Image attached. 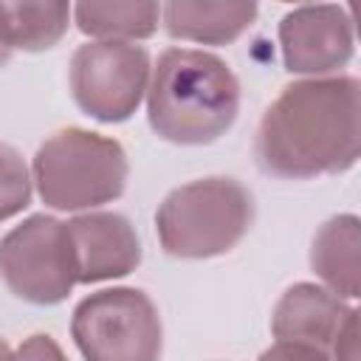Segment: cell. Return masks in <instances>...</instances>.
I'll return each mask as SVG.
<instances>
[{"label":"cell","mask_w":361,"mask_h":361,"mask_svg":"<svg viewBox=\"0 0 361 361\" xmlns=\"http://www.w3.org/2000/svg\"><path fill=\"white\" fill-rule=\"evenodd\" d=\"M361 152V85L355 76H319L285 85L254 138L265 175L307 180L355 166Z\"/></svg>","instance_id":"cell-1"},{"label":"cell","mask_w":361,"mask_h":361,"mask_svg":"<svg viewBox=\"0 0 361 361\" xmlns=\"http://www.w3.org/2000/svg\"><path fill=\"white\" fill-rule=\"evenodd\" d=\"M240 113V82L214 54L166 48L147 85V118L172 144H212Z\"/></svg>","instance_id":"cell-2"},{"label":"cell","mask_w":361,"mask_h":361,"mask_svg":"<svg viewBox=\"0 0 361 361\" xmlns=\"http://www.w3.org/2000/svg\"><path fill=\"white\" fill-rule=\"evenodd\" d=\"M254 223V197L234 178H200L172 189L155 212L161 248L180 259L231 251Z\"/></svg>","instance_id":"cell-3"},{"label":"cell","mask_w":361,"mask_h":361,"mask_svg":"<svg viewBox=\"0 0 361 361\" xmlns=\"http://www.w3.org/2000/svg\"><path fill=\"white\" fill-rule=\"evenodd\" d=\"M31 172L45 206L82 212L121 197L130 164L116 138L65 127L39 144Z\"/></svg>","instance_id":"cell-4"},{"label":"cell","mask_w":361,"mask_h":361,"mask_svg":"<svg viewBox=\"0 0 361 361\" xmlns=\"http://www.w3.org/2000/svg\"><path fill=\"white\" fill-rule=\"evenodd\" d=\"M85 361H161L158 307L138 288H107L85 296L71 319Z\"/></svg>","instance_id":"cell-5"},{"label":"cell","mask_w":361,"mask_h":361,"mask_svg":"<svg viewBox=\"0 0 361 361\" xmlns=\"http://www.w3.org/2000/svg\"><path fill=\"white\" fill-rule=\"evenodd\" d=\"M0 279L31 305H59L76 285L68 223L31 214L0 240Z\"/></svg>","instance_id":"cell-6"},{"label":"cell","mask_w":361,"mask_h":361,"mask_svg":"<svg viewBox=\"0 0 361 361\" xmlns=\"http://www.w3.org/2000/svg\"><path fill=\"white\" fill-rule=\"evenodd\" d=\"M149 54L135 42L93 39L71 56V93L82 113L96 121H127L149 85Z\"/></svg>","instance_id":"cell-7"},{"label":"cell","mask_w":361,"mask_h":361,"mask_svg":"<svg viewBox=\"0 0 361 361\" xmlns=\"http://www.w3.org/2000/svg\"><path fill=\"white\" fill-rule=\"evenodd\" d=\"M279 48L285 71L319 79L353 59L355 37L344 6H299L279 23Z\"/></svg>","instance_id":"cell-8"},{"label":"cell","mask_w":361,"mask_h":361,"mask_svg":"<svg viewBox=\"0 0 361 361\" xmlns=\"http://www.w3.org/2000/svg\"><path fill=\"white\" fill-rule=\"evenodd\" d=\"M76 262V282H104L127 276L141 262V243L133 223L116 212H87L68 220Z\"/></svg>","instance_id":"cell-9"},{"label":"cell","mask_w":361,"mask_h":361,"mask_svg":"<svg viewBox=\"0 0 361 361\" xmlns=\"http://www.w3.org/2000/svg\"><path fill=\"white\" fill-rule=\"evenodd\" d=\"M353 313L355 307H350L327 288L313 282H296L276 302L271 316V333L276 341L307 344L330 355L336 336Z\"/></svg>","instance_id":"cell-10"},{"label":"cell","mask_w":361,"mask_h":361,"mask_svg":"<svg viewBox=\"0 0 361 361\" xmlns=\"http://www.w3.org/2000/svg\"><path fill=\"white\" fill-rule=\"evenodd\" d=\"M164 28L172 39L226 45L257 20V3L243 0H172L161 6Z\"/></svg>","instance_id":"cell-11"},{"label":"cell","mask_w":361,"mask_h":361,"mask_svg":"<svg viewBox=\"0 0 361 361\" xmlns=\"http://www.w3.org/2000/svg\"><path fill=\"white\" fill-rule=\"evenodd\" d=\"M310 265L338 299L361 293V223L355 214L330 217L313 237Z\"/></svg>","instance_id":"cell-12"},{"label":"cell","mask_w":361,"mask_h":361,"mask_svg":"<svg viewBox=\"0 0 361 361\" xmlns=\"http://www.w3.org/2000/svg\"><path fill=\"white\" fill-rule=\"evenodd\" d=\"M68 3H0V42L8 51L54 48L71 20Z\"/></svg>","instance_id":"cell-13"},{"label":"cell","mask_w":361,"mask_h":361,"mask_svg":"<svg viewBox=\"0 0 361 361\" xmlns=\"http://www.w3.org/2000/svg\"><path fill=\"white\" fill-rule=\"evenodd\" d=\"M71 11L82 34L104 42L147 39L161 20L158 3H76Z\"/></svg>","instance_id":"cell-14"},{"label":"cell","mask_w":361,"mask_h":361,"mask_svg":"<svg viewBox=\"0 0 361 361\" xmlns=\"http://www.w3.org/2000/svg\"><path fill=\"white\" fill-rule=\"evenodd\" d=\"M31 203V175L23 155L0 141V223Z\"/></svg>","instance_id":"cell-15"},{"label":"cell","mask_w":361,"mask_h":361,"mask_svg":"<svg viewBox=\"0 0 361 361\" xmlns=\"http://www.w3.org/2000/svg\"><path fill=\"white\" fill-rule=\"evenodd\" d=\"M11 361H68V358H65V353L59 350V344L51 336L37 333V336H28L20 344V350L14 353Z\"/></svg>","instance_id":"cell-16"},{"label":"cell","mask_w":361,"mask_h":361,"mask_svg":"<svg viewBox=\"0 0 361 361\" xmlns=\"http://www.w3.org/2000/svg\"><path fill=\"white\" fill-rule=\"evenodd\" d=\"M259 361H333L327 353L307 347V344H290V341H276L274 347H268Z\"/></svg>","instance_id":"cell-17"},{"label":"cell","mask_w":361,"mask_h":361,"mask_svg":"<svg viewBox=\"0 0 361 361\" xmlns=\"http://www.w3.org/2000/svg\"><path fill=\"white\" fill-rule=\"evenodd\" d=\"M330 355L336 361H358V310L344 322L341 333L330 347Z\"/></svg>","instance_id":"cell-18"},{"label":"cell","mask_w":361,"mask_h":361,"mask_svg":"<svg viewBox=\"0 0 361 361\" xmlns=\"http://www.w3.org/2000/svg\"><path fill=\"white\" fill-rule=\"evenodd\" d=\"M11 358H14V353H11V347H8V344H6L3 338H0V361H11Z\"/></svg>","instance_id":"cell-19"},{"label":"cell","mask_w":361,"mask_h":361,"mask_svg":"<svg viewBox=\"0 0 361 361\" xmlns=\"http://www.w3.org/2000/svg\"><path fill=\"white\" fill-rule=\"evenodd\" d=\"M8 59H11V51H8V48H6L3 42H0V68H3V65H6Z\"/></svg>","instance_id":"cell-20"}]
</instances>
